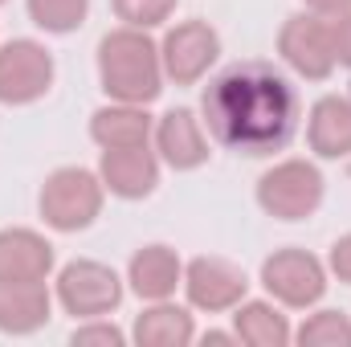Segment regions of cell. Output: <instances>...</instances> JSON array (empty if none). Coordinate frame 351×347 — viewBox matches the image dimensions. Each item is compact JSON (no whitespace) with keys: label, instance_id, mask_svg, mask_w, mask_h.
Here are the masks:
<instances>
[{"label":"cell","instance_id":"cell-1","mask_svg":"<svg viewBox=\"0 0 351 347\" xmlns=\"http://www.w3.org/2000/svg\"><path fill=\"white\" fill-rule=\"evenodd\" d=\"M200 119L221 147L262 160L290 147L302 98L274 62H233L204 86Z\"/></svg>","mask_w":351,"mask_h":347},{"label":"cell","instance_id":"cell-2","mask_svg":"<svg viewBox=\"0 0 351 347\" xmlns=\"http://www.w3.org/2000/svg\"><path fill=\"white\" fill-rule=\"evenodd\" d=\"M98 82L110 102L147 106L164 94V58L147 29H110L98 41Z\"/></svg>","mask_w":351,"mask_h":347},{"label":"cell","instance_id":"cell-3","mask_svg":"<svg viewBox=\"0 0 351 347\" xmlns=\"http://www.w3.org/2000/svg\"><path fill=\"white\" fill-rule=\"evenodd\" d=\"M102 200H106V184H102L98 172H90V168H58V172L45 176L37 208H41L49 229L78 233V229H90L98 221Z\"/></svg>","mask_w":351,"mask_h":347},{"label":"cell","instance_id":"cell-4","mask_svg":"<svg viewBox=\"0 0 351 347\" xmlns=\"http://www.w3.org/2000/svg\"><path fill=\"white\" fill-rule=\"evenodd\" d=\"M327 192L323 172L311 160H282L258 180V204L274 221H306L319 213Z\"/></svg>","mask_w":351,"mask_h":347},{"label":"cell","instance_id":"cell-5","mask_svg":"<svg viewBox=\"0 0 351 347\" xmlns=\"http://www.w3.org/2000/svg\"><path fill=\"white\" fill-rule=\"evenodd\" d=\"M278 53L298 78L327 82L339 66L335 62V37H331V16H319L311 8L286 16V25L278 29Z\"/></svg>","mask_w":351,"mask_h":347},{"label":"cell","instance_id":"cell-6","mask_svg":"<svg viewBox=\"0 0 351 347\" xmlns=\"http://www.w3.org/2000/svg\"><path fill=\"white\" fill-rule=\"evenodd\" d=\"M262 286L274 302L290 311H311L327 294V265L306 250L286 246L262 261Z\"/></svg>","mask_w":351,"mask_h":347},{"label":"cell","instance_id":"cell-7","mask_svg":"<svg viewBox=\"0 0 351 347\" xmlns=\"http://www.w3.org/2000/svg\"><path fill=\"white\" fill-rule=\"evenodd\" d=\"M58 302L74 319H102L123 302V278L94 258H78L58 274Z\"/></svg>","mask_w":351,"mask_h":347},{"label":"cell","instance_id":"cell-8","mask_svg":"<svg viewBox=\"0 0 351 347\" xmlns=\"http://www.w3.org/2000/svg\"><path fill=\"white\" fill-rule=\"evenodd\" d=\"M53 86V53L33 37H12L0 45V102L29 106Z\"/></svg>","mask_w":351,"mask_h":347},{"label":"cell","instance_id":"cell-9","mask_svg":"<svg viewBox=\"0 0 351 347\" xmlns=\"http://www.w3.org/2000/svg\"><path fill=\"white\" fill-rule=\"evenodd\" d=\"M160 58H164V78H172L176 86H196L221 58V37L208 21H180L168 29Z\"/></svg>","mask_w":351,"mask_h":347},{"label":"cell","instance_id":"cell-10","mask_svg":"<svg viewBox=\"0 0 351 347\" xmlns=\"http://www.w3.org/2000/svg\"><path fill=\"white\" fill-rule=\"evenodd\" d=\"M184 294H188V307L204 315H221V311H233L250 294V278L241 265L204 254L184 265Z\"/></svg>","mask_w":351,"mask_h":347},{"label":"cell","instance_id":"cell-11","mask_svg":"<svg viewBox=\"0 0 351 347\" xmlns=\"http://www.w3.org/2000/svg\"><path fill=\"white\" fill-rule=\"evenodd\" d=\"M98 176L110 196L119 200H143L160 184V156L139 143V147H106L98 160Z\"/></svg>","mask_w":351,"mask_h":347},{"label":"cell","instance_id":"cell-12","mask_svg":"<svg viewBox=\"0 0 351 347\" xmlns=\"http://www.w3.org/2000/svg\"><path fill=\"white\" fill-rule=\"evenodd\" d=\"M156 152L160 160L176 172H196L208 160V135H204V119H196L188 106H172L164 119H156Z\"/></svg>","mask_w":351,"mask_h":347},{"label":"cell","instance_id":"cell-13","mask_svg":"<svg viewBox=\"0 0 351 347\" xmlns=\"http://www.w3.org/2000/svg\"><path fill=\"white\" fill-rule=\"evenodd\" d=\"M53 319V294L45 282H8L0 278V331L33 335Z\"/></svg>","mask_w":351,"mask_h":347},{"label":"cell","instance_id":"cell-14","mask_svg":"<svg viewBox=\"0 0 351 347\" xmlns=\"http://www.w3.org/2000/svg\"><path fill=\"white\" fill-rule=\"evenodd\" d=\"M53 246L37 229H0V278L8 282H45L53 274Z\"/></svg>","mask_w":351,"mask_h":347},{"label":"cell","instance_id":"cell-15","mask_svg":"<svg viewBox=\"0 0 351 347\" xmlns=\"http://www.w3.org/2000/svg\"><path fill=\"white\" fill-rule=\"evenodd\" d=\"M127 282L143 302H164L176 294V286H184V261L172 246H143L127 265Z\"/></svg>","mask_w":351,"mask_h":347},{"label":"cell","instance_id":"cell-16","mask_svg":"<svg viewBox=\"0 0 351 347\" xmlns=\"http://www.w3.org/2000/svg\"><path fill=\"white\" fill-rule=\"evenodd\" d=\"M306 143L319 160H351V98L323 94L311 106Z\"/></svg>","mask_w":351,"mask_h":347},{"label":"cell","instance_id":"cell-17","mask_svg":"<svg viewBox=\"0 0 351 347\" xmlns=\"http://www.w3.org/2000/svg\"><path fill=\"white\" fill-rule=\"evenodd\" d=\"M152 131H156V119L147 115V106H135V102H110L90 115V139L102 152L106 147H139L152 139Z\"/></svg>","mask_w":351,"mask_h":347},{"label":"cell","instance_id":"cell-18","mask_svg":"<svg viewBox=\"0 0 351 347\" xmlns=\"http://www.w3.org/2000/svg\"><path fill=\"white\" fill-rule=\"evenodd\" d=\"M135 344L139 347H188L196 339V323L184 307L176 302H152L139 319H135Z\"/></svg>","mask_w":351,"mask_h":347},{"label":"cell","instance_id":"cell-19","mask_svg":"<svg viewBox=\"0 0 351 347\" xmlns=\"http://www.w3.org/2000/svg\"><path fill=\"white\" fill-rule=\"evenodd\" d=\"M237 315H233V331H237V339L250 347H286L294 339V331H290V323H286V315L274 307V302H262V298H241L237 307H233Z\"/></svg>","mask_w":351,"mask_h":347},{"label":"cell","instance_id":"cell-20","mask_svg":"<svg viewBox=\"0 0 351 347\" xmlns=\"http://www.w3.org/2000/svg\"><path fill=\"white\" fill-rule=\"evenodd\" d=\"M25 8H29V21L37 29L66 37V33H74V29L86 25L90 0H25Z\"/></svg>","mask_w":351,"mask_h":347},{"label":"cell","instance_id":"cell-21","mask_svg":"<svg viewBox=\"0 0 351 347\" xmlns=\"http://www.w3.org/2000/svg\"><path fill=\"white\" fill-rule=\"evenodd\" d=\"M294 339L302 347H351V319L343 311H315Z\"/></svg>","mask_w":351,"mask_h":347},{"label":"cell","instance_id":"cell-22","mask_svg":"<svg viewBox=\"0 0 351 347\" xmlns=\"http://www.w3.org/2000/svg\"><path fill=\"white\" fill-rule=\"evenodd\" d=\"M176 4L180 0H110L114 16L123 25H131V29H156V25H164L176 12Z\"/></svg>","mask_w":351,"mask_h":347},{"label":"cell","instance_id":"cell-23","mask_svg":"<svg viewBox=\"0 0 351 347\" xmlns=\"http://www.w3.org/2000/svg\"><path fill=\"white\" fill-rule=\"evenodd\" d=\"M70 344L74 347H123L127 344V335L114 327V323H106V315L102 319H82V327H74V335H70Z\"/></svg>","mask_w":351,"mask_h":347},{"label":"cell","instance_id":"cell-24","mask_svg":"<svg viewBox=\"0 0 351 347\" xmlns=\"http://www.w3.org/2000/svg\"><path fill=\"white\" fill-rule=\"evenodd\" d=\"M331 37H335V62L351 70V8L331 16Z\"/></svg>","mask_w":351,"mask_h":347},{"label":"cell","instance_id":"cell-25","mask_svg":"<svg viewBox=\"0 0 351 347\" xmlns=\"http://www.w3.org/2000/svg\"><path fill=\"white\" fill-rule=\"evenodd\" d=\"M327 270H331L339 282H348L351 286V233H343V237L331 246V254H327Z\"/></svg>","mask_w":351,"mask_h":347},{"label":"cell","instance_id":"cell-26","mask_svg":"<svg viewBox=\"0 0 351 347\" xmlns=\"http://www.w3.org/2000/svg\"><path fill=\"white\" fill-rule=\"evenodd\" d=\"M306 8L319 12V16H339V12L351 8V0H306Z\"/></svg>","mask_w":351,"mask_h":347},{"label":"cell","instance_id":"cell-27","mask_svg":"<svg viewBox=\"0 0 351 347\" xmlns=\"http://www.w3.org/2000/svg\"><path fill=\"white\" fill-rule=\"evenodd\" d=\"M0 4H8V0H0Z\"/></svg>","mask_w":351,"mask_h":347}]
</instances>
